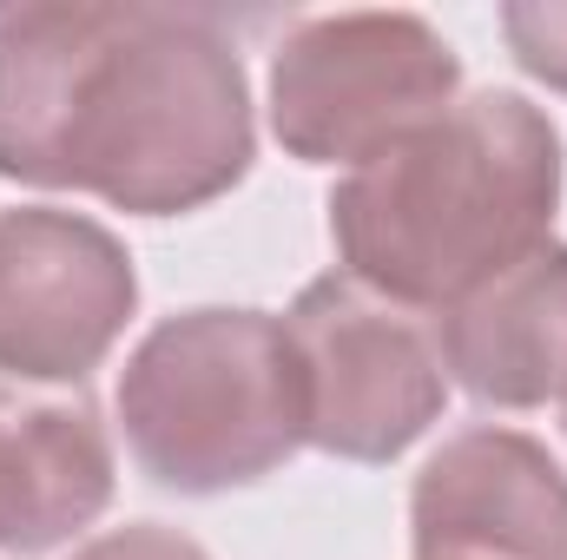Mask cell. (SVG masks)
Masks as SVG:
<instances>
[{"mask_svg": "<svg viewBox=\"0 0 567 560\" xmlns=\"http://www.w3.org/2000/svg\"><path fill=\"white\" fill-rule=\"evenodd\" d=\"M251 172V93L218 20L185 7L0 13V178L178 218Z\"/></svg>", "mask_w": 567, "mask_h": 560, "instance_id": "6da1fadb", "label": "cell"}, {"mask_svg": "<svg viewBox=\"0 0 567 560\" xmlns=\"http://www.w3.org/2000/svg\"><path fill=\"white\" fill-rule=\"evenodd\" d=\"M561 205V133L522 93H468L390 139L330 191L343 278L449 310L548 245Z\"/></svg>", "mask_w": 567, "mask_h": 560, "instance_id": "7a4b0ae2", "label": "cell"}, {"mask_svg": "<svg viewBox=\"0 0 567 560\" xmlns=\"http://www.w3.org/2000/svg\"><path fill=\"white\" fill-rule=\"evenodd\" d=\"M126 448L172 495L265 481L303 448V403L284 323L265 310L165 317L120 376Z\"/></svg>", "mask_w": 567, "mask_h": 560, "instance_id": "3957f363", "label": "cell"}, {"mask_svg": "<svg viewBox=\"0 0 567 560\" xmlns=\"http://www.w3.org/2000/svg\"><path fill=\"white\" fill-rule=\"evenodd\" d=\"M455 93L462 60L423 13H317L278 40L271 133L303 165H363Z\"/></svg>", "mask_w": 567, "mask_h": 560, "instance_id": "277c9868", "label": "cell"}, {"mask_svg": "<svg viewBox=\"0 0 567 560\" xmlns=\"http://www.w3.org/2000/svg\"><path fill=\"white\" fill-rule=\"evenodd\" d=\"M284 343L297 363L303 442L343 462L403 455L449 403V370L423 323L363 290L357 278H317L284 310Z\"/></svg>", "mask_w": 567, "mask_h": 560, "instance_id": "5b68a950", "label": "cell"}, {"mask_svg": "<svg viewBox=\"0 0 567 560\" xmlns=\"http://www.w3.org/2000/svg\"><path fill=\"white\" fill-rule=\"evenodd\" d=\"M140 303L126 245L53 205L0 211V376L27 390L86 383Z\"/></svg>", "mask_w": 567, "mask_h": 560, "instance_id": "8992f818", "label": "cell"}, {"mask_svg": "<svg viewBox=\"0 0 567 560\" xmlns=\"http://www.w3.org/2000/svg\"><path fill=\"white\" fill-rule=\"evenodd\" d=\"M416 560H567V475L522 428H462L416 475Z\"/></svg>", "mask_w": 567, "mask_h": 560, "instance_id": "52a82bcc", "label": "cell"}, {"mask_svg": "<svg viewBox=\"0 0 567 560\" xmlns=\"http://www.w3.org/2000/svg\"><path fill=\"white\" fill-rule=\"evenodd\" d=\"M113 508V435L86 390L0 383V548L47 554Z\"/></svg>", "mask_w": 567, "mask_h": 560, "instance_id": "ba28073f", "label": "cell"}, {"mask_svg": "<svg viewBox=\"0 0 567 560\" xmlns=\"http://www.w3.org/2000/svg\"><path fill=\"white\" fill-rule=\"evenodd\" d=\"M442 370L495 409H542L567 390V245H542L435 323Z\"/></svg>", "mask_w": 567, "mask_h": 560, "instance_id": "9c48e42d", "label": "cell"}, {"mask_svg": "<svg viewBox=\"0 0 567 560\" xmlns=\"http://www.w3.org/2000/svg\"><path fill=\"white\" fill-rule=\"evenodd\" d=\"M502 33L535 80L567 93V7H502Z\"/></svg>", "mask_w": 567, "mask_h": 560, "instance_id": "30bf717a", "label": "cell"}, {"mask_svg": "<svg viewBox=\"0 0 567 560\" xmlns=\"http://www.w3.org/2000/svg\"><path fill=\"white\" fill-rule=\"evenodd\" d=\"M73 560H212L192 535L178 528H158V521H133V528H113L100 541H86Z\"/></svg>", "mask_w": 567, "mask_h": 560, "instance_id": "8fae6325", "label": "cell"}, {"mask_svg": "<svg viewBox=\"0 0 567 560\" xmlns=\"http://www.w3.org/2000/svg\"><path fill=\"white\" fill-rule=\"evenodd\" d=\"M561 396H567V390H561Z\"/></svg>", "mask_w": 567, "mask_h": 560, "instance_id": "7c38bea8", "label": "cell"}]
</instances>
